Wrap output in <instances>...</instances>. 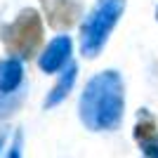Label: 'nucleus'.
I'll use <instances>...</instances> for the list:
<instances>
[{
  "label": "nucleus",
  "mask_w": 158,
  "mask_h": 158,
  "mask_svg": "<svg viewBox=\"0 0 158 158\" xmlns=\"http://www.w3.org/2000/svg\"><path fill=\"white\" fill-rule=\"evenodd\" d=\"M123 111H125V87L118 71H102L87 80L78 104L80 120L87 130H118L123 123Z\"/></svg>",
  "instance_id": "f257e3e1"
},
{
  "label": "nucleus",
  "mask_w": 158,
  "mask_h": 158,
  "mask_svg": "<svg viewBox=\"0 0 158 158\" xmlns=\"http://www.w3.org/2000/svg\"><path fill=\"white\" fill-rule=\"evenodd\" d=\"M135 139L139 144L142 158H158V125H156V118L146 109L137 116Z\"/></svg>",
  "instance_id": "0eeeda50"
},
{
  "label": "nucleus",
  "mask_w": 158,
  "mask_h": 158,
  "mask_svg": "<svg viewBox=\"0 0 158 158\" xmlns=\"http://www.w3.org/2000/svg\"><path fill=\"white\" fill-rule=\"evenodd\" d=\"M26 97V73L24 61L0 59V120L19 111Z\"/></svg>",
  "instance_id": "20e7f679"
},
{
  "label": "nucleus",
  "mask_w": 158,
  "mask_h": 158,
  "mask_svg": "<svg viewBox=\"0 0 158 158\" xmlns=\"http://www.w3.org/2000/svg\"><path fill=\"white\" fill-rule=\"evenodd\" d=\"M0 38H2V45H5L10 59L24 61L35 57L40 45H43V38H45L40 14L33 7L21 10L14 17V21H10L0 28Z\"/></svg>",
  "instance_id": "f03ea898"
},
{
  "label": "nucleus",
  "mask_w": 158,
  "mask_h": 158,
  "mask_svg": "<svg viewBox=\"0 0 158 158\" xmlns=\"http://www.w3.org/2000/svg\"><path fill=\"white\" fill-rule=\"evenodd\" d=\"M2 146H5V132H0V151H2Z\"/></svg>",
  "instance_id": "9d476101"
},
{
  "label": "nucleus",
  "mask_w": 158,
  "mask_h": 158,
  "mask_svg": "<svg viewBox=\"0 0 158 158\" xmlns=\"http://www.w3.org/2000/svg\"><path fill=\"white\" fill-rule=\"evenodd\" d=\"M156 19H158V10H156Z\"/></svg>",
  "instance_id": "9b49d317"
},
{
  "label": "nucleus",
  "mask_w": 158,
  "mask_h": 158,
  "mask_svg": "<svg viewBox=\"0 0 158 158\" xmlns=\"http://www.w3.org/2000/svg\"><path fill=\"white\" fill-rule=\"evenodd\" d=\"M125 12V0H97L80 26V52L94 59L104 50L106 40Z\"/></svg>",
  "instance_id": "7ed1b4c3"
},
{
  "label": "nucleus",
  "mask_w": 158,
  "mask_h": 158,
  "mask_svg": "<svg viewBox=\"0 0 158 158\" xmlns=\"http://www.w3.org/2000/svg\"><path fill=\"white\" fill-rule=\"evenodd\" d=\"M71 52H73V40L69 35H57L43 50V54L38 59V66L45 73H59L71 64Z\"/></svg>",
  "instance_id": "423d86ee"
},
{
  "label": "nucleus",
  "mask_w": 158,
  "mask_h": 158,
  "mask_svg": "<svg viewBox=\"0 0 158 158\" xmlns=\"http://www.w3.org/2000/svg\"><path fill=\"white\" fill-rule=\"evenodd\" d=\"M76 78H78V66L71 61L64 71H59V80L54 83V87L50 90V94L45 97V109H54L57 104H61V102L69 97V92H71Z\"/></svg>",
  "instance_id": "6e6552de"
},
{
  "label": "nucleus",
  "mask_w": 158,
  "mask_h": 158,
  "mask_svg": "<svg viewBox=\"0 0 158 158\" xmlns=\"http://www.w3.org/2000/svg\"><path fill=\"white\" fill-rule=\"evenodd\" d=\"M40 5H43L47 24L57 31H69L83 17L80 0H40Z\"/></svg>",
  "instance_id": "39448f33"
},
{
  "label": "nucleus",
  "mask_w": 158,
  "mask_h": 158,
  "mask_svg": "<svg viewBox=\"0 0 158 158\" xmlns=\"http://www.w3.org/2000/svg\"><path fill=\"white\" fill-rule=\"evenodd\" d=\"M21 142H24V137H21V132L17 130L12 144H10V151H7V158H21Z\"/></svg>",
  "instance_id": "1a4fd4ad"
}]
</instances>
